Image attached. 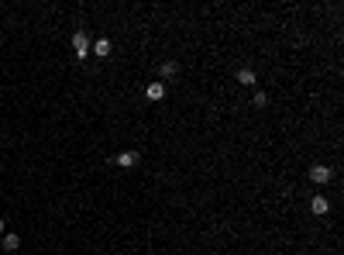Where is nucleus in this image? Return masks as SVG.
Returning <instances> with one entry per match:
<instances>
[{
    "instance_id": "2",
    "label": "nucleus",
    "mask_w": 344,
    "mask_h": 255,
    "mask_svg": "<svg viewBox=\"0 0 344 255\" xmlns=\"http://www.w3.org/2000/svg\"><path fill=\"white\" fill-rule=\"evenodd\" d=\"M310 179L313 183H327L331 179V166H310Z\"/></svg>"
},
{
    "instance_id": "3",
    "label": "nucleus",
    "mask_w": 344,
    "mask_h": 255,
    "mask_svg": "<svg viewBox=\"0 0 344 255\" xmlns=\"http://www.w3.org/2000/svg\"><path fill=\"white\" fill-rule=\"evenodd\" d=\"M145 97H148V100H162V97H165V83H148V86H145Z\"/></svg>"
},
{
    "instance_id": "10",
    "label": "nucleus",
    "mask_w": 344,
    "mask_h": 255,
    "mask_svg": "<svg viewBox=\"0 0 344 255\" xmlns=\"http://www.w3.org/2000/svg\"><path fill=\"white\" fill-rule=\"evenodd\" d=\"M0 234H4V221H0Z\"/></svg>"
},
{
    "instance_id": "9",
    "label": "nucleus",
    "mask_w": 344,
    "mask_h": 255,
    "mask_svg": "<svg viewBox=\"0 0 344 255\" xmlns=\"http://www.w3.org/2000/svg\"><path fill=\"white\" fill-rule=\"evenodd\" d=\"M4 248L14 252V248H17V234H4Z\"/></svg>"
},
{
    "instance_id": "5",
    "label": "nucleus",
    "mask_w": 344,
    "mask_h": 255,
    "mask_svg": "<svg viewBox=\"0 0 344 255\" xmlns=\"http://www.w3.org/2000/svg\"><path fill=\"white\" fill-rule=\"evenodd\" d=\"M117 166H124V169L138 166V152H121V155H117Z\"/></svg>"
},
{
    "instance_id": "1",
    "label": "nucleus",
    "mask_w": 344,
    "mask_h": 255,
    "mask_svg": "<svg viewBox=\"0 0 344 255\" xmlns=\"http://www.w3.org/2000/svg\"><path fill=\"white\" fill-rule=\"evenodd\" d=\"M72 52H76V59H86V56H90V38L83 35V31H76V35H72Z\"/></svg>"
},
{
    "instance_id": "7",
    "label": "nucleus",
    "mask_w": 344,
    "mask_h": 255,
    "mask_svg": "<svg viewBox=\"0 0 344 255\" xmlns=\"http://www.w3.org/2000/svg\"><path fill=\"white\" fill-rule=\"evenodd\" d=\"M238 83L241 86H255V72L252 69H238Z\"/></svg>"
},
{
    "instance_id": "4",
    "label": "nucleus",
    "mask_w": 344,
    "mask_h": 255,
    "mask_svg": "<svg viewBox=\"0 0 344 255\" xmlns=\"http://www.w3.org/2000/svg\"><path fill=\"white\" fill-rule=\"evenodd\" d=\"M310 210H313V214H327V210H331V200L327 197H313L310 200Z\"/></svg>"
},
{
    "instance_id": "8",
    "label": "nucleus",
    "mask_w": 344,
    "mask_h": 255,
    "mask_svg": "<svg viewBox=\"0 0 344 255\" xmlns=\"http://www.w3.org/2000/svg\"><path fill=\"white\" fill-rule=\"evenodd\" d=\"M176 72H179V62H162V76H176Z\"/></svg>"
},
{
    "instance_id": "6",
    "label": "nucleus",
    "mask_w": 344,
    "mask_h": 255,
    "mask_svg": "<svg viewBox=\"0 0 344 255\" xmlns=\"http://www.w3.org/2000/svg\"><path fill=\"white\" fill-rule=\"evenodd\" d=\"M93 56L107 59V56H110V42H107V38H100V42H97V45H93Z\"/></svg>"
}]
</instances>
